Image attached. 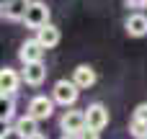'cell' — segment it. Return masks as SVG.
<instances>
[{"label":"cell","mask_w":147,"mask_h":139,"mask_svg":"<svg viewBox=\"0 0 147 139\" xmlns=\"http://www.w3.org/2000/svg\"><path fill=\"white\" fill-rule=\"evenodd\" d=\"M49 5L44 3V0H31V5H28V10H26V15H23V23H26V28H34V31H39V28H44L47 23H52L49 21Z\"/></svg>","instance_id":"1"},{"label":"cell","mask_w":147,"mask_h":139,"mask_svg":"<svg viewBox=\"0 0 147 139\" xmlns=\"http://www.w3.org/2000/svg\"><path fill=\"white\" fill-rule=\"evenodd\" d=\"M52 98H54V103H59V106H75L78 103V98H80V88L72 83V80H57L54 83V88H52Z\"/></svg>","instance_id":"2"},{"label":"cell","mask_w":147,"mask_h":139,"mask_svg":"<svg viewBox=\"0 0 147 139\" xmlns=\"http://www.w3.org/2000/svg\"><path fill=\"white\" fill-rule=\"evenodd\" d=\"M26 113L34 116L36 121H47V119H52V113H54V98L34 95V98L28 101V111H26Z\"/></svg>","instance_id":"3"},{"label":"cell","mask_w":147,"mask_h":139,"mask_svg":"<svg viewBox=\"0 0 147 139\" xmlns=\"http://www.w3.org/2000/svg\"><path fill=\"white\" fill-rule=\"evenodd\" d=\"M59 129H62L65 134H72V137H78L80 132H85V129H88V124H85V111H65L62 119H59Z\"/></svg>","instance_id":"4"},{"label":"cell","mask_w":147,"mask_h":139,"mask_svg":"<svg viewBox=\"0 0 147 139\" xmlns=\"http://www.w3.org/2000/svg\"><path fill=\"white\" fill-rule=\"evenodd\" d=\"M85 124H88V129L103 132L109 126V108L103 103H90L85 108Z\"/></svg>","instance_id":"5"},{"label":"cell","mask_w":147,"mask_h":139,"mask_svg":"<svg viewBox=\"0 0 147 139\" xmlns=\"http://www.w3.org/2000/svg\"><path fill=\"white\" fill-rule=\"evenodd\" d=\"M44 46L39 44V39L34 36V39H26L23 44H21V49H18V59L23 62V64H31V62H41L44 59Z\"/></svg>","instance_id":"6"},{"label":"cell","mask_w":147,"mask_h":139,"mask_svg":"<svg viewBox=\"0 0 147 139\" xmlns=\"http://www.w3.org/2000/svg\"><path fill=\"white\" fill-rule=\"evenodd\" d=\"M21 83H23V77L13 67H3L0 70V93L3 95H16L18 88H21Z\"/></svg>","instance_id":"7"},{"label":"cell","mask_w":147,"mask_h":139,"mask_svg":"<svg viewBox=\"0 0 147 139\" xmlns=\"http://www.w3.org/2000/svg\"><path fill=\"white\" fill-rule=\"evenodd\" d=\"M21 77H23V83H26V85L39 88V85L47 80V67H44V62H31V64H23Z\"/></svg>","instance_id":"8"},{"label":"cell","mask_w":147,"mask_h":139,"mask_svg":"<svg viewBox=\"0 0 147 139\" xmlns=\"http://www.w3.org/2000/svg\"><path fill=\"white\" fill-rule=\"evenodd\" d=\"M72 83H75L80 90H88V88H93V85L98 83V75H96V70H93L90 64H78V67L72 70Z\"/></svg>","instance_id":"9"},{"label":"cell","mask_w":147,"mask_h":139,"mask_svg":"<svg viewBox=\"0 0 147 139\" xmlns=\"http://www.w3.org/2000/svg\"><path fill=\"white\" fill-rule=\"evenodd\" d=\"M124 31L134 39H142L147 36V15L145 13H132L127 21H124Z\"/></svg>","instance_id":"10"},{"label":"cell","mask_w":147,"mask_h":139,"mask_svg":"<svg viewBox=\"0 0 147 139\" xmlns=\"http://www.w3.org/2000/svg\"><path fill=\"white\" fill-rule=\"evenodd\" d=\"M16 137L18 139H31L34 134H39V121L34 119V116H21V119H16Z\"/></svg>","instance_id":"11"},{"label":"cell","mask_w":147,"mask_h":139,"mask_svg":"<svg viewBox=\"0 0 147 139\" xmlns=\"http://www.w3.org/2000/svg\"><path fill=\"white\" fill-rule=\"evenodd\" d=\"M36 39H39V44H41L44 49H54V46L59 44L62 34H59V28H57L54 23H47L44 28H39V31H36Z\"/></svg>","instance_id":"12"},{"label":"cell","mask_w":147,"mask_h":139,"mask_svg":"<svg viewBox=\"0 0 147 139\" xmlns=\"http://www.w3.org/2000/svg\"><path fill=\"white\" fill-rule=\"evenodd\" d=\"M28 5H31V0H10L3 5V18L5 21H23Z\"/></svg>","instance_id":"13"},{"label":"cell","mask_w":147,"mask_h":139,"mask_svg":"<svg viewBox=\"0 0 147 139\" xmlns=\"http://www.w3.org/2000/svg\"><path fill=\"white\" fill-rule=\"evenodd\" d=\"M13 113H16V101H13V95H3V101H0V119H3V124H8V121L13 119Z\"/></svg>","instance_id":"14"},{"label":"cell","mask_w":147,"mask_h":139,"mask_svg":"<svg viewBox=\"0 0 147 139\" xmlns=\"http://www.w3.org/2000/svg\"><path fill=\"white\" fill-rule=\"evenodd\" d=\"M129 134H132L134 139H145V137H147V126L132 119V121H129Z\"/></svg>","instance_id":"15"},{"label":"cell","mask_w":147,"mask_h":139,"mask_svg":"<svg viewBox=\"0 0 147 139\" xmlns=\"http://www.w3.org/2000/svg\"><path fill=\"white\" fill-rule=\"evenodd\" d=\"M132 119H134V121H140V124H145V126H147V103H140V106L134 108Z\"/></svg>","instance_id":"16"},{"label":"cell","mask_w":147,"mask_h":139,"mask_svg":"<svg viewBox=\"0 0 147 139\" xmlns=\"http://www.w3.org/2000/svg\"><path fill=\"white\" fill-rule=\"evenodd\" d=\"M127 8H132V13H142L147 8V0H124Z\"/></svg>","instance_id":"17"},{"label":"cell","mask_w":147,"mask_h":139,"mask_svg":"<svg viewBox=\"0 0 147 139\" xmlns=\"http://www.w3.org/2000/svg\"><path fill=\"white\" fill-rule=\"evenodd\" d=\"M78 137H80V139H101V132H96V129H85V132H80Z\"/></svg>","instance_id":"18"},{"label":"cell","mask_w":147,"mask_h":139,"mask_svg":"<svg viewBox=\"0 0 147 139\" xmlns=\"http://www.w3.org/2000/svg\"><path fill=\"white\" fill-rule=\"evenodd\" d=\"M10 134H16V126H10V124H3V132H0V139H8Z\"/></svg>","instance_id":"19"},{"label":"cell","mask_w":147,"mask_h":139,"mask_svg":"<svg viewBox=\"0 0 147 139\" xmlns=\"http://www.w3.org/2000/svg\"><path fill=\"white\" fill-rule=\"evenodd\" d=\"M31 139H49V137H47V134H41V132H39V134H34V137H31Z\"/></svg>","instance_id":"20"},{"label":"cell","mask_w":147,"mask_h":139,"mask_svg":"<svg viewBox=\"0 0 147 139\" xmlns=\"http://www.w3.org/2000/svg\"><path fill=\"white\" fill-rule=\"evenodd\" d=\"M62 139H80V137H72V134H65Z\"/></svg>","instance_id":"21"},{"label":"cell","mask_w":147,"mask_h":139,"mask_svg":"<svg viewBox=\"0 0 147 139\" xmlns=\"http://www.w3.org/2000/svg\"><path fill=\"white\" fill-rule=\"evenodd\" d=\"M5 3H10V0H3V5H5Z\"/></svg>","instance_id":"22"},{"label":"cell","mask_w":147,"mask_h":139,"mask_svg":"<svg viewBox=\"0 0 147 139\" xmlns=\"http://www.w3.org/2000/svg\"><path fill=\"white\" fill-rule=\"evenodd\" d=\"M145 139H147V137H145Z\"/></svg>","instance_id":"23"}]
</instances>
